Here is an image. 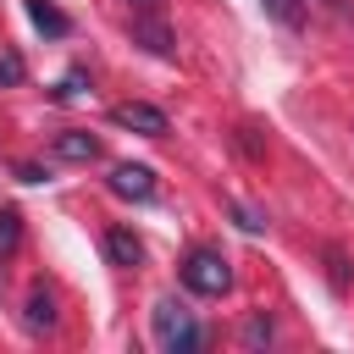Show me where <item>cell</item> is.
<instances>
[{
    "mask_svg": "<svg viewBox=\"0 0 354 354\" xmlns=\"http://www.w3.org/2000/svg\"><path fill=\"white\" fill-rule=\"evenodd\" d=\"M111 122H116V127H133V133H144V138H160V133H166V111H160V105H144V100L116 105Z\"/></svg>",
    "mask_w": 354,
    "mask_h": 354,
    "instance_id": "obj_4",
    "label": "cell"
},
{
    "mask_svg": "<svg viewBox=\"0 0 354 354\" xmlns=\"http://www.w3.org/2000/svg\"><path fill=\"white\" fill-rule=\"evenodd\" d=\"M326 266H332V288H348V266H343V249H326Z\"/></svg>",
    "mask_w": 354,
    "mask_h": 354,
    "instance_id": "obj_14",
    "label": "cell"
},
{
    "mask_svg": "<svg viewBox=\"0 0 354 354\" xmlns=\"http://www.w3.org/2000/svg\"><path fill=\"white\" fill-rule=\"evenodd\" d=\"M22 321H28V332H50V326H55V299H50L44 288H33V293H28Z\"/></svg>",
    "mask_w": 354,
    "mask_h": 354,
    "instance_id": "obj_9",
    "label": "cell"
},
{
    "mask_svg": "<svg viewBox=\"0 0 354 354\" xmlns=\"http://www.w3.org/2000/svg\"><path fill=\"white\" fill-rule=\"evenodd\" d=\"M28 17H33V28H39V33H50V39H66V33H72L66 11H55L50 0H28Z\"/></svg>",
    "mask_w": 354,
    "mask_h": 354,
    "instance_id": "obj_7",
    "label": "cell"
},
{
    "mask_svg": "<svg viewBox=\"0 0 354 354\" xmlns=\"http://www.w3.org/2000/svg\"><path fill=\"white\" fill-rule=\"evenodd\" d=\"M133 11H160V0H127Z\"/></svg>",
    "mask_w": 354,
    "mask_h": 354,
    "instance_id": "obj_17",
    "label": "cell"
},
{
    "mask_svg": "<svg viewBox=\"0 0 354 354\" xmlns=\"http://www.w3.org/2000/svg\"><path fill=\"white\" fill-rule=\"evenodd\" d=\"M22 243V216L17 210H0V254H11Z\"/></svg>",
    "mask_w": 354,
    "mask_h": 354,
    "instance_id": "obj_11",
    "label": "cell"
},
{
    "mask_svg": "<svg viewBox=\"0 0 354 354\" xmlns=\"http://www.w3.org/2000/svg\"><path fill=\"white\" fill-rule=\"evenodd\" d=\"M55 155H61V160H94V155H100V138L72 127V133H61V138H55Z\"/></svg>",
    "mask_w": 354,
    "mask_h": 354,
    "instance_id": "obj_8",
    "label": "cell"
},
{
    "mask_svg": "<svg viewBox=\"0 0 354 354\" xmlns=\"http://www.w3.org/2000/svg\"><path fill=\"white\" fill-rule=\"evenodd\" d=\"M133 44H144L155 61H171L177 55V39H171V28H166V17L160 11H133Z\"/></svg>",
    "mask_w": 354,
    "mask_h": 354,
    "instance_id": "obj_3",
    "label": "cell"
},
{
    "mask_svg": "<svg viewBox=\"0 0 354 354\" xmlns=\"http://www.w3.org/2000/svg\"><path fill=\"white\" fill-rule=\"evenodd\" d=\"M105 254H111V266H138V260H144V243H138V232L111 227V232H105Z\"/></svg>",
    "mask_w": 354,
    "mask_h": 354,
    "instance_id": "obj_6",
    "label": "cell"
},
{
    "mask_svg": "<svg viewBox=\"0 0 354 354\" xmlns=\"http://www.w3.org/2000/svg\"><path fill=\"white\" fill-rule=\"evenodd\" d=\"M232 216H238V227H243V232H260V227H266V216H260V210H249V205H232Z\"/></svg>",
    "mask_w": 354,
    "mask_h": 354,
    "instance_id": "obj_13",
    "label": "cell"
},
{
    "mask_svg": "<svg viewBox=\"0 0 354 354\" xmlns=\"http://www.w3.org/2000/svg\"><path fill=\"white\" fill-rule=\"evenodd\" d=\"M77 88H83V72H66V77H61V88H55V100H72Z\"/></svg>",
    "mask_w": 354,
    "mask_h": 354,
    "instance_id": "obj_16",
    "label": "cell"
},
{
    "mask_svg": "<svg viewBox=\"0 0 354 354\" xmlns=\"http://www.w3.org/2000/svg\"><path fill=\"white\" fill-rule=\"evenodd\" d=\"M149 326H155V343H160L166 354H194V348L205 343V332H199L194 310H183L177 299H160V304L149 310Z\"/></svg>",
    "mask_w": 354,
    "mask_h": 354,
    "instance_id": "obj_1",
    "label": "cell"
},
{
    "mask_svg": "<svg viewBox=\"0 0 354 354\" xmlns=\"http://www.w3.org/2000/svg\"><path fill=\"white\" fill-rule=\"evenodd\" d=\"M183 288L199 293V299H221L232 288V266L221 249H188L183 254Z\"/></svg>",
    "mask_w": 354,
    "mask_h": 354,
    "instance_id": "obj_2",
    "label": "cell"
},
{
    "mask_svg": "<svg viewBox=\"0 0 354 354\" xmlns=\"http://www.w3.org/2000/svg\"><path fill=\"white\" fill-rule=\"evenodd\" d=\"M111 194H122V199H155V171L149 166H116L111 171Z\"/></svg>",
    "mask_w": 354,
    "mask_h": 354,
    "instance_id": "obj_5",
    "label": "cell"
},
{
    "mask_svg": "<svg viewBox=\"0 0 354 354\" xmlns=\"http://www.w3.org/2000/svg\"><path fill=\"white\" fill-rule=\"evenodd\" d=\"M260 6H266L271 22H282V28H293V33L304 28V0H260Z\"/></svg>",
    "mask_w": 354,
    "mask_h": 354,
    "instance_id": "obj_10",
    "label": "cell"
},
{
    "mask_svg": "<svg viewBox=\"0 0 354 354\" xmlns=\"http://www.w3.org/2000/svg\"><path fill=\"white\" fill-rule=\"evenodd\" d=\"M243 343L254 348V343H271V315H249V326H243Z\"/></svg>",
    "mask_w": 354,
    "mask_h": 354,
    "instance_id": "obj_12",
    "label": "cell"
},
{
    "mask_svg": "<svg viewBox=\"0 0 354 354\" xmlns=\"http://www.w3.org/2000/svg\"><path fill=\"white\" fill-rule=\"evenodd\" d=\"M0 83H22V61L17 55H0Z\"/></svg>",
    "mask_w": 354,
    "mask_h": 354,
    "instance_id": "obj_15",
    "label": "cell"
}]
</instances>
